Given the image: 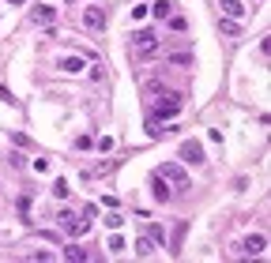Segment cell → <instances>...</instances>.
<instances>
[{"label": "cell", "mask_w": 271, "mask_h": 263, "mask_svg": "<svg viewBox=\"0 0 271 263\" xmlns=\"http://www.w3.org/2000/svg\"><path fill=\"white\" fill-rule=\"evenodd\" d=\"M151 192H154V199H158V203H166V199H170V188H166V181H162L158 173L151 177Z\"/></svg>", "instance_id": "cell-9"}, {"label": "cell", "mask_w": 271, "mask_h": 263, "mask_svg": "<svg viewBox=\"0 0 271 263\" xmlns=\"http://www.w3.org/2000/svg\"><path fill=\"white\" fill-rule=\"evenodd\" d=\"M219 8H222L226 19H245V4L241 0H219Z\"/></svg>", "instance_id": "cell-8"}, {"label": "cell", "mask_w": 271, "mask_h": 263, "mask_svg": "<svg viewBox=\"0 0 271 263\" xmlns=\"http://www.w3.org/2000/svg\"><path fill=\"white\" fill-rule=\"evenodd\" d=\"M64 259H87V252L75 248V245H68V248H64Z\"/></svg>", "instance_id": "cell-16"}, {"label": "cell", "mask_w": 271, "mask_h": 263, "mask_svg": "<svg viewBox=\"0 0 271 263\" xmlns=\"http://www.w3.org/2000/svg\"><path fill=\"white\" fill-rule=\"evenodd\" d=\"M110 248H113V252H124V237H117V233H113V237H110Z\"/></svg>", "instance_id": "cell-19"}, {"label": "cell", "mask_w": 271, "mask_h": 263, "mask_svg": "<svg viewBox=\"0 0 271 263\" xmlns=\"http://www.w3.org/2000/svg\"><path fill=\"white\" fill-rule=\"evenodd\" d=\"M170 0H154V4H151V12H154V19H170Z\"/></svg>", "instance_id": "cell-13"}, {"label": "cell", "mask_w": 271, "mask_h": 263, "mask_svg": "<svg viewBox=\"0 0 271 263\" xmlns=\"http://www.w3.org/2000/svg\"><path fill=\"white\" fill-rule=\"evenodd\" d=\"M8 4H23V0H8Z\"/></svg>", "instance_id": "cell-22"}, {"label": "cell", "mask_w": 271, "mask_h": 263, "mask_svg": "<svg viewBox=\"0 0 271 263\" xmlns=\"http://www.w3.org/2000/svg\"><path fill=\"white\" fill-rule=\"evenodd\" d=\"M61 72H83V61H79V56H64V61H61Z\"/></svg>", "instance_id": "cell-14"}, {"label": "cell", "mask_w": 271, "mask_h": 263, "mask_svg": "<svg viewBox=\"0 0 271 263\" xmlns=\"http://www.w3.org/2000/svg\"><path fill=\"white\" fill-rule=\"evenodd\" d=\"M53 192H57V196L64 199V196H68V181H57V184H53Z\"/></svg>", "instance_id": "cell-21"}, {"label": "cell", "mask_w": 271, "mask_h": 263, "mask_svg": "<svg viewBox=\"0 0 271 263\" xmlns=\"http://www.w3.org/2000/svg\"><path fill=\"white\" fill-rule=\"evenodd\" d=\"M170 64H192V53H173Z\"/></svg>", "instance_id": "cell-18"}, {"label": "cell", "mask_w": 271, "mask_h": 263, "mask_svg": "<svg viewBox=\"0 0 271 263\" xmlns=\"http://www.w3.org/2000/svg\"><path fill=\"white\" fill-rule=\"evenodd\" d=\"M158 38H154L151 31H136L132 38H128V53L132 56H151V53H158Z\"/></svg>", "instance_id": "cell-1"}, {"label": "cell", "mask_w": 271, "mask_h": 263, "mask_svg": "<svg viewBox=\"0 0 271 263\" xmlns=\"http://www.w3.org/2000/svg\"><path fill=\"white\" fill-rule=\"evenodd\" d=\"M147 237L154 241V245H166V229L162 226H147Z\"/></svg>", "instance_id": "cell-15"}, {"label": "cell", "mask_w": 271, "mask_h": 263, "mask_svg": "<svg viewBox=\"0 0 271 263\" xmlns=\"http://www.w3.org/2000/svg\"><path fill=\"white\" fill-rule=\"evenodd\" d=\"M219 26H222V34H226V38H237V34H241V23H237V19H226V15H222Z\"/></svg>", "instance_id": "cell-12"}, {"label": "cell", "mask_w": 271, "mask_h": 263, "mask_svg": "<svg viewBox=\"0 0 271 263\" xmlns=\"http://www.w3.org/2000/svg\"><path fill=\"white\" fill-rule=\"evenodd\" d=\"M83 26L87 31H105V12L102 8H87L83 12Z\"/></svg>", "instance_id": "cell-7"}, {"label": "cell", "mask_w": 271, "mask_h": 263, "mask_svg": "<svg viewBox=\"0 0 271 263\" xmlns=\"http://www.w3.org/2000/svg\"><path fill=\"white\" fill-rule=\"evenodd\" d=\"M241 248H245V256H264L267 252V237L264 233H249V237L241 241Z\"/></svg>", "instance_id": "cell-6"}, {"label": "cell", "mask_w": 271, "mask_h": 263, "mask_svg": "<svg viewBox=\"0 0 271 263\" xmlns=\"http://www.w3.org/2000/svg\"><path fill=\"white\" fill-rule=\"evenodd\" d=\"M57 226H61L68 237H79V233H87V226H91V222L79 218V214H72V211H61V214H57Z\"/></svg>", "instance_id": "cell-2"}, {"label": "cell", "mask_w": 271, "mask_h": 263, "mask_svg": "<svg viewBox=\"0 0 271 263\" xmlns=\"http://www.w3.org/2000/svg\"><path fill=\"white\" fill-rule=\"evenodd\" d=\"M34 173H49V158H38L34 162Z\"/></svg>", "instance_id": "cell-20"}, {"label": "cell", "mask_w": 271, "mask_h": 263, "mask_svg": "<svg viewBox=\"0 0 271 263\" xmlns=\"http://www.w3.org/2000/svg\"><path fill=\"white\" fill-rule=\"evenodd\" d=\"M158 177L170 181V184H177V188H185V184H188V173L181 169L177 162H162V165H158Z\"/></svg>", "instance_id": "cell-4"}, {"label": "cell", "mask_w": 271, "mask_h": 263, "mask_svg": "<svg viewBox=\"0 0 271 263\" xmlns=\"http://www.w3.org/2000/svg\"><path fill=\"white\" fill-rule=\"evenodd\" d=\"M181 162H192V165H203L207 158H203V147L196 139H181Z\"/></svg>", "instance_id": "cell-5"}, {"label": "cell", "mask_w": 271, "mask_h": 263, "mask_svg": "<svg viewBox=\"0 0 271 263\" xmlns=\"http://www.w3.org/2000/svg\"><path fill=\"white\" fill-rule=\"evenodd\" d=\"M102 222H105V226H110V229H121V222H124V218H121V214H105Z\"/></svg>", "instance_id": "cell-17"}, {"label": "cell", "mask_w": 271, "mask_h": 263, "mask_svg": "<svg viewBox=\"0 0 271 263\" xmlns=\"http://www.w3.org/2000/svg\"><path fill=\"white\" fill-rule=\"evenodd\" d=\"M53 15H57V12H53L49 4H38L34 12H31V19H34V23H53Z\"/></svg>", "instance_id": "cell-10"}, {"label": "cell", "mask_w": 271, "mask_h": 263, "mask_svg": "<svg viewBox=\"0 0 271 263\" xmlns=\"http://www.w3.org/2000/svg\"><path fill=\"white\" fill-rule=\"evenodd\" d=\"M136 252H140V256H143V259H147V256H154V241L147 237V233H143V237H140V241H136Z\"/></svg>", "instance_id": "cell-11"}, {"label": "cell", "mask_w": 271, "mask_h": 263, "mask_svg": "<svg viewBox=\"0 0 271 263\" xmlns=\"http://www.w3.org/2000/svg\"><path fill=\"white\" fill-rule=\"evenodd\" d=\"M181 109V94L177 91H162L158 102H154V116H173Z\"/></svg>", "instance_id": "cell-3"}]
</instances>
